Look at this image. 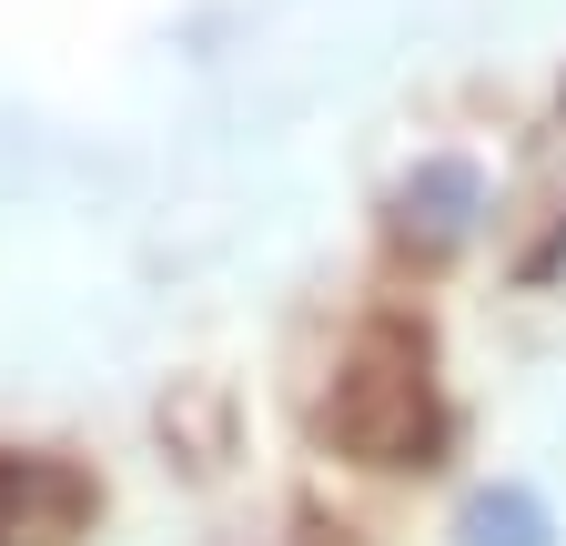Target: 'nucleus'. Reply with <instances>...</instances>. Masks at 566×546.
Listing matches in <instances>:
<instances>
[{
  "mask_svg": "<svg viewBox=\"0 0 566 546\" xmlns=\"http://www.w3.org/2000/svg\"><path fill=\"white\" fill-rule=\"evenodd\" d=\"M536 273H556V284H566V233H556V253H546V263H536Z\"/></svg>",
  "mask_w": 566,
  "mask_h": 546,
  "instance_id": "obj_4",
  "label": "nucleus"
},
{
  "mask_svg": "<svg viewBox=\"0 0 566 546\" xmlns=\"http://www.w3.org/2000/svg\"><path fill=\"white\" fill-rule=\"evenodd\" d=\"M485 162L475 153H415L405 172H395V192H385V223H395V243H415V253H455V243H475V223H485Z\"/></svg>",
  "mask_w": 566,
  "mask_h": 546,
  "instance_id": "obj_2",
  "label": "nucleus"
},
{
  "mask_svg": "<svg viewBox=\"0 0 566 546\" xmlns=\"http://www.w3.org/2000/svg\"><path fill=\"white\" fill-rule=\"evenodd\" d=\"M446 405H436V355H424L415 324H365L354 345L334 355V395H324V435L365 465H415L436 445Z\"/></svg>",
  "mask_w": 566,
  "mask_h": 546,
  "instance_id": "obj_1",
  "label": "nucleus"
},
{
  "mask_svg": "<svg viewBox=\"0 0 566 546\" xmlns=\"http://www.w3.org/2000/svg\"><path fill=\"white\" fill-rule=\"evenodd\" d=\"M455 546H556V516L536 486H475L455 516Z\"/></svg>",
  "mask_w": 566,
  "mask_h": 546,
  "instance_id": "obj_3",
  "label": "nucleus"
}]
</instances>
